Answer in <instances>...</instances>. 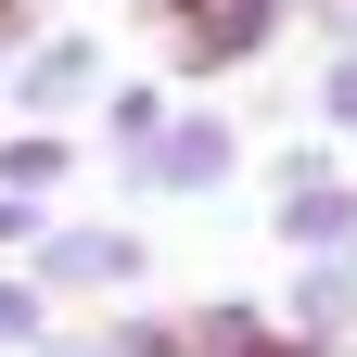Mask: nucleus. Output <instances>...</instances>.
<instances>
[{
	"label": "nucleus",
	"mask_w": 357,
	"mask_h": 357,
	"mask_svg": "<svg viewBox=\"0 0 357 357\" xmlns=\"http://www.w3.org/2000/svg\"><path fill=\"white\" fill-rule=\"evenodd\" d=\"M294 13L306 0H141V26H153V77L192 102V89H217V77H243V64H268L294 38Z\"/></svg>",
	"instance_id": "nucleus-1"
},
{
	"label": "nucleus",
	"mask_w": 357,
	"mask_h": 357,
	"mask_svg": "<svg viewBox=\"0 0 357 357\" xmlns=\"http://www.w3.org/2000/svg\"><path fill=\"white\" fill-rule=\"evenodd\" d=\"M26 281L52 294V306H128V294L153 281V243L115 230V217H52V230L26 243Z\"/></svg>",
	"instance_id": "nucleus-2"
},
{
	"label": "nucleus",
	"mask_w": 357,
	"mask_h": 357,
	"mask_svg": "<svg viewBox=\"0 0 357 357\" xmlns=\"http://www.w3.org/2000/svg\"><path fill=\"white\" fill-rule=\"evenodd\" d=\"M268 243L281 255H357V178L332 141H281L268 153Z\"/></svg>",
	"instance_id": "nucleus-3"
},
{
	"label": "nucleus",
	"mask_w": 357,
	"mask_h": 357,
	"mask_svg": "<svg viewBox=\"0 0 357 357\" xmlns=\"http://www.w3.org/2000/svg\"><path fill=\"white\" fill-rule=\"evenodd\" d=\"M89 89H102V38L89 26H38L13 64H0V115L13 128H77Z\"/></svg>",
	"instance_id": "nucleus-4"
},
{
	"label": "nucleus",
	"mask_w": 357,
	"mask_h": 357,
	"mask_svg": "<svg viewBox=\"0 0 357 357\" xmlns=\"http://www.w3.org/2000/svg\"><path fill=\"white\" fill-rule=\"evenodd\" d=\"M230 178H243V128L217 102H178L153 128V153H141V204H217Z\"/></svg>",
	"instance_id": "nucleus-5"
},
{
	"label": "nucleus",
	"mask_w": 357,
	"mask_h": 357,
	"mask_svg": "<svg viewBox=\"0 0 357 357\" xmlns=\"http://www.w3.org/2000/svg\"><path fill=\"white\" fill-rule=\"evenodd\" d=\"M178 115V89L166 77H102L89 89V115H77V141L115 166V192H141V153H153V128Z\"/></svg>",
	"instance_id": "nucleus-6"
},
{
	"label": "nucleus",
	"mask_w": 357,
	"mask_h": 357,
	"mask_svg": "<svg viewBox=\"0 0 357 357\" xmlns=\"http://www.w3.org/2000/svg\"><path fill=\"white\" fill-rule=\"evenodd\" d=\"M178 357H332V344L281 332V306H255V294H204V306H178Z\"/></svg>",
	"instance_id": "nucleus-7"
},
{
	"label": "nucleus",
	"mask_w": 357,
	"mask_h": 357,
	"mask_svg": "<svg viewBox=\"0 0 357 357\" xmlns=\"http://www.w3.org/2000/svg\"><path fill=\"white\" fill-rule=\"evenodd\" d=\"M281 332H319V344L357 332V255H294V281H281Z\"/></svg>",
	"instance_id": "nucleus-8"
},
{
	"label": "nucleus",
	"mask_w": 357,
	"mask_h": 357,
	"mask_svg": "<svg viewBox=\"0 0 357 357\" xmlns=\"http://www.w3.org/2000/svg\"><path fill=\"white\" fill-rule=\"evenodd\" d=\"M77 128H0V192H26V204H64L77 192Z\"/></svg>",
	"instance_id": "nucleus-9"
},
{
	"label": "nucleus",
	"mask_w": 357,
	"mask_h": 357,
	"mask_svg": "<svg viewBox=\"0 0 357 357\" xmlns=\"http://www.w3.org/2000/svg\"><path fill=\"white\" fill-rule=\"evenodd\" d=\"M52 332H64V306L38 294L26 268H0V357H38V344H52Z\"/></svg>",
	"instance_id": "nucleus-10"
},
{
	"label": "nucleus",
	"mask_w": 357,
	"mask_h": 357,
	"mask_svg": "<svg viewBox=\"0 0 357 357\" xmlns=\"http://www.w3.org/2000/svg\"><path fill=\"white\" fill-rule=\"evenodd\" d=\"M319 128H332V141H357V38H332V52H319Z\"/></svg>",
	"instance_id": "nucleus-11"
},
{
	"label": "nucleus",
	"mask_w": 357,
	"mask_h": 357,
	"mask_svg": "<svg viewBox=\"0 0 357 357\" xmlns=\"http://www.w3.org/2000/svg\"><path fill=\"white\" fill-rule=\"evenodd\" d=\"M52 230V204H26V192H0V268H26V243Z\"/></svg>",
	"instance_id": "nucleus-12"
},
{
	"label": "nucleus",
	"mask_w": 357,
	"mask_h": 357,
	"mask_svg": "<svg viewBox=\"0 0 357 357\" xmlns=\"http://www.w3.org/2000/svg\"><path fill=\"white\" fill-rule=\"evenodd\" d=\"M38 26H52V13H38V0H0V64H13V52H26Z\"/></svg>",
	"instance_id": "nucleus-13"
},
{
	"label": "nucleus",
	"mask_w": 357,
	"mask_h": 357,
	"mask_svg": "<svg viewBox=\"0 0 357 357\" xmlns=\"http://www.w3.org/2000/svg\"><path fill=\"white\" fill-rule=\"evenodd\" d=\"M332 357H357V332H344V344H332Z\"/></svg>",
	"instance_id": "nucleus-14"
}]
</instances>
